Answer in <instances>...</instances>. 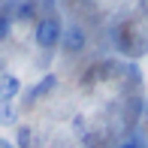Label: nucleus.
Returning <instances> with one entry per match:
<instances>
[{"instance_id":"1","label":"nucleus","mask_w":148,"mask_h":148,"mask_svg":"<svg viewBox=\"0 0 148 148\" xmlns=\"http://www.w3.org/2000/svg\"><path fill=\"white\" fill-rule=\"evenodd\" d=\"M60 33H64V24H60L58 15H42L33 24V39H36L39 49H55V45H60Z\"/></svg>"},{"instance_id":"6","label":"nucleus","mask_w":148,"mask_h":148,"mask_svg":"<svg viewBox=\"0 0 148 148\" xmlns=\"http://www.w3.org/2000/svg\"><path fill=\"white\" fill-rule=\"evenodd\" d=\"M15 142H18V148H33V133H30V127H18V130H15Z\"/></svg>"},{"instance_id":"5","label":"nucleus","mask_w":148,"mask_h":148,"mask_svg":"<svg viewBox=\"0 0 148 148\" xmlns=\"http://www.w3.org/2000/svg\"><path fill=\"white\" fill-rule=\"evenodd\" d=\"M12 124H18V112H15V106L0 100V127H12Z\"/></svg>"},{"instance_id":"3","label":"nucleus","mask_w":148,"mask_h":148,"mask_svg":"<svg viewBox=\"0 0 148 148\" xmlns=\"http://www.w3.org/2000/svg\"><path fill=\"white\" fill-rule=\"evenodd\" d=\"M18 94H21V79L6 73V76L0 79V100H3V103H12Z\"/></svg>"},{"instance_id":"10","label":"nucleus","mask_w":148,"mask_h":148,"mask_svg":"<svg viewBox=\"0 0 148 148\" xmlns=\"http://www.w3.org/2000/svg\"><path fill=\"white\" fill-rule=\"evenodd\" d=\"M33 148H36V145H33Z\"/></svg>"},{"instance_id":"2","label":"nucleus","mask_w":148,"mask_h":148,"mask_svg":"<svg viewBox=\"0 0 148 148\" xmlns=\"http://www.w3.org/2000/svg\"><path fill=\"white\" fill-rule=\"evenodd\" d=\"M85 45H88V33L79 27V24L64 27V33H60V49H64L66 55H79Z\"/></svg>"},{"instance_id":"4","label":"nucleus","mask_w":148,"mask_h":148,"mask_svg":"<svg viewBox=\"0 0 148 148\" xmlns=\"http://www.w3.org/2000/svg\"><path fill=\"white\" fill-rule=\"evenodd\" d=\"M36 9H39L36 3L24 0V3H15V6H12V15L9 18H15V21H33V18H36Z\"/></svg>"},{"instance_id":"8","label":"nucleus","mask_w":148,"mask_h":148,"mask_svg":"<svg viewBox=\"0 0 148 148\" xmlns=\"http://www.w3.org/2000/svg\"><path fill=\"white\" fill-rule=\"evenodd\" d=\"M9 30H12V18L6 15V12H0V39L9 36Z\"/></svg>"},{"instance_id":"7","label":"nucleus","mask_w":148,"mask_h":148,"mask_svg":"<svg viewBox=\"0 0 148 148\" xmlns=\"http://www.w3.org/2000/svg\"><path fill=\"white\" fill-rule=\"evenodd\" d=\"M55 85H58V79H55V76H45L42 82H39L36 88H33V94H30V97H42V94H49L51 88H55Z\"/></svg>"},{"instance_id":"9","label":"nucleus","mask_w":148,"mask_h":148,"mask_svg":"<svg viewBox=\"0 0 148 148\" xmlns=\"http://www.w3.org/2000/svg\"><path fill=\"white\" fill-rule=\"evenodd\" d=\"M115 148H139V139H124V142H118Z\"/></svg>"}]
</instances>
